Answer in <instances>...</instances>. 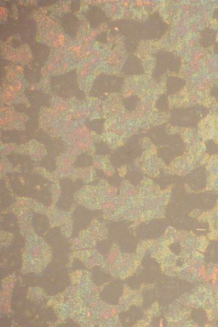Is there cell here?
Masks as SVG:
<instances>
[{"label": "cell", "mask_w": 218, "mask_h": 327, "mask_svg": "<svg viewBox=\"0 0 218 327\" xmlns=\"http://www.w3.org/2000/svg\"><path fill=\"white\" fill-rule=\"evenodd\" d=\"M214 17L218 21V8H217L214 12Z\"/></svg>", "instance_id": "cell-2"}, {"label": "cell", "mask_w": 218, "mask_h": 327, "mask_svg": "<svg viewBox=\"0 0 218 327\" xmlns=\"http://www.w3.org/2000/svg\"><path fill=\"white\" fill-rule=\"evenodd\" d=\"M214 52L216 54H218V43H217L215 47Z\"/></svg>", "instance_id": "cell-3"}, {"label": "cell", "mask_w": 218, "mask_h": 327, "mask_svg": "<svg viewBox=\"0 0 218 327\" xmlns=\"http://www.w3.org/2000/svg\"><path fill=\"white\" fill-rule=\"evenodd\" d=\"M201 43L203 46L205 47H210L214 43L216 39V32L214 30L206 29L201 33Z\"/></svg>", "instance_id": "cell-1"}]
</instances>
